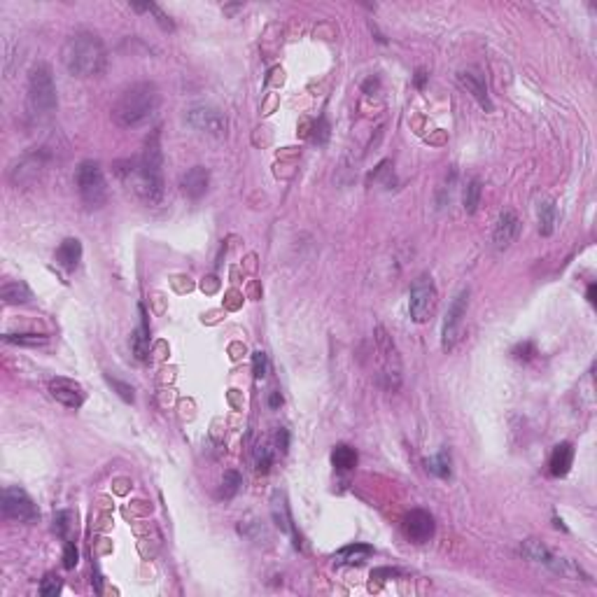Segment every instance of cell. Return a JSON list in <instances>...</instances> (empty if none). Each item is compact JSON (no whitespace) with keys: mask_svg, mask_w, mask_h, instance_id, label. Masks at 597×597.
I'll list each match as a JSON object with an SVG mask.
<instances>
[{"mask_svg":"<svg viewBox=\"0 0 597 597\" xmlns=\"http://www.w3.org/2000/svg\"><path fill=\"white\" fill-rule=\"evenodd\" d=\"M376 346L378 352H381L383 359V371H381V383L383 387L390 390V392H397L401 385V357L399 350L394 346L392 336L385 332V327H376Z\"/></svg>","mask_w":597,"mask_h":597,"instance_id":"cell-6","label":"cell"},{"mask_svg":"<svg viewBox=\"0 0 597 597\" xmlns=\"http://www.w3.org/2000/svg\"><path fill=\"white\" fill-rule=\"evenodd\" d=\"M78 563H80L78 548H75L73 541H66V548H63V567H66V570H75Z\"/></svg>","mask_w":597,"mask_h":597,"instance_id":"cell-37","label":"cell"},{"mask_svg":"<svg viewBox=\"0 0 597 597\" xmlns=\"http://www.w3.org/2000/svg\"><path fill=\"white\" fill-rule=\"evenodd\" d=\"M511 354H513V359H518V362H530V359L537 354V348H534V343H532V341H523V343H518V346L513 348Z\"/></svg>","mask_w":597,"mask_h":597,"instance_id":"cell-35","label":"cell"},{"mask_svg":"<svg viewBox=\"0 0 597 597\" xmlns=\"http://www.w3.org/2000/svg\"><path fill=\"white\" fill-rule=\"evenodd\" d=\"M313 140H315L317 145H324L329 140V124H327V120H324V117H320V120H317V124H315V128H313Z\"/></svg>","mask_w":597,"mask_h":597,"instance_id":"cell-38","label":"cell"},{"mask_svg":"<svg viewBox=\"0 0 597 597\" xmlns=\"http://www.w3.org/2000/svg\"><path fill=\"white\" fill-rule=\"evenodd\" d=\"M131 8H133L135 12H152V14L157 16V23H159V26L164 28V31H173V28H175L173 19H170V16L166 14V12H164V10L159 8V5H155V3H145V5H131Z\"/></svg>","mask_w":597,"mask_h":597,"instance_id":"cell-29","label":"cell"},{"mask_svg":"<svg viewBox=\"0 0 597 597\" xmlns=\"http://www.w3.org/2000/svg\"><path fill=\"white\" fill-rule=\"evenodd\" d=\"M115 173L120 180L126 182L128 187L145 201L147 205H157L164 199V175L147 170L140 159H124L115 164Z\"/></svg>","mask_w":597,"mask_h":597,"instance_id":"cell-3","label":"cell"},{"mask_svg":"<svg viewBox=\"0 0 597 597\" xmlns=\"http://www.w3.org/2000/svg\"><path fill=\"white\" fill-rule=\"evenodd\" d=\"M0 299L10 306L28 304V301L33 299V292L23 280H5L3 285H0Z\"/></svg>","mask_w":597,"mask_h":597,"instance_id":"cell-19","label":"cell"},{"mask_svg":"<svg viewBox=\"0 0 597 597\" xmlns=\"http://www.w3.org/2000/svg\"><path fill=\"white\" fill-rule=\"evenodd\" d=\"M401 528H404V534L409 537L411 541L425 543V541H429L431 537H434L436 523H434V516H431L429 511L413 509V511H409L404 516V523H401Z\"/></svg>","mask_w":597,"mask_h":597,"instance_id":"cell-11","label":"cell"},{"mask_svg":"<svg viewBox=\"0 0 597 597\" xmlns=\"http://www.w3.org/2000/svg\"><path fill=\"white\" fill-rule=\"evenodd\" d=\"M63 588V581L58 578L56 574H47L43 578V583H40V595L43 597H56L58 593H61Z\"/></svg>","mask_w":597,"mask_h":597,"instance_id":"cell-32","label":"cell"},{"mask_svg":"<svg viewBox=\"0 0 597 597\" xmlns=\"http://www.w3.org/2000/svg\"><path fill=\"white\" fill-rule=\"evenodd\" d=\"M520 551H523V555L528 560H532V563H539V565H548V563H551V558H553V553L537 539H528L523 543V548H520Z\"/></svg>","mask_w":597,"mask_h":597,"instance_id":"cell-24","label":"cell"},{"mask_svg":"<svg viewBox=\"0 0 597 597\" xmlns=\"http://www.w3.org/2000/svg\"><path fill=\"white\" fill-rule=\"evenodd\" d=\"M595 294H597V287L588 285V301H590V304H595Z\"/></svg>","mask_w":597,"mask_h":597,"instance_id":"cell-43","label":"cell"},{"mask_svg":"<svg viewBox=\"0 0 597 597\" xmlns=\"http://www.w3.org/2000/svg\"><path fill=\"white\" fill-rule=\"evenodd\" d=\"M427 78H429L427 70H425V68H418V70H416V87H418V89H425V82H427Z\"/></svg>","mask_w":597,"mask_h":597,"instance_id":"cell-40","label":"cell"},{"mask_svg":"<svg viewBox=\"0 0 597 597\" xmlns=\"http://www.w3.org/2000/svg\"><path fill=\"white\" fill-rule=\"evenodd\" d=\"M82 259V243L78 238H66L56 250V264L66 271H75Z\"/></svg>","mask_w":597,"mask_h":597,"instance_id":"cell-20","label":"cell"},{"mask_svg":"<svg viewBox=\"0 0 597 597\" xmlns=\"http://www.w3.org/2000/svg\"><path fill=\"white\" fill-rule=\"evenodd\" d=\"M159 105H161V93H159L157 85L138 82V85H131L120 93V98L112 105L110 115L117 126L138 128L157 115Z\"/></svg>","mask_w":597,"mask_h":597,"instance_id":"cell-1","label":"cell"},{"mask_svg":"<svg viewBox=\"0 0 597 597\" xmlns=\"http://www.w3.org/2000/svg\"><path fill=\"white\" fill-rule=\"evenodd\" d=\"M255 464H257V471H262V474H266V471L271 469V464H273V451H271L266 443H259V446H257Z\"/></svg>","mask_w":597,"mask_h":597,"instance_id":"cell-31","label":"cell"},{"mask_svg":"<svg viewBox=\"0 0 597 597\" xmlns=\"http://www.w3.org/2000/svg\"><path fill=\"white\" fill-rule=\"evenodd\" d=\"M240 486H243V478H240L238 471H227L222 478V488H220V497L222 499H234L238 495Z\"/></svg>","mask_w":597,"mask_h":597,"instance_id":"cell-28","label":"cell"},{"mask_svg":"<svg viewBox=\"0 0 597 597\" xmlns=\"http://www.w3.org/2000/svg\"><path fill=\"white\" fill-rule=\"evenodd\" d=\"M466 306H469V289H462L458 294L451 306H448V313L443 317V329H441V346L443 350H453L455 343L460 341L462 336V324H464V315H466Z\"/></svg>","mask_w":597,"mask_h":597,"instance_id":"cell-9","label":"cell"},{"mask_svg":"<svg viewBox=\"0 0 597 597\" xmlns=\"http://www.w3.org/2000/svg\"><path fill=\"white\" fill-rule=\"evenodd\" d=\"M138 311H140V327L131 336V348L135 359L147 362V357H150V324H147L145 306H138Z\"/></svg>","mask_w":597,"mask_h":597,"instance_id":"cell-18","label":"cell"},{"mask_svg":"<svg viewBox=\"0 0 597 597\" xmlns=\"http://www.w3.org/2000/svg\"><path fill=\"white\" fill-rule=\"evenodd\" d=\"M518 232H520L518 217L513 215V212L504 210L497 220V229H495V247H497V250H506V247L516 240Z\"/></svg>","mask_w":597,"mask_h":597,"instance_id":"cell-16","label":"cell"},{"mask_svg":"<svg viewBox=\"0 0 597 597\" xmlns=\"http://www.w3.org/2000/svg\"><path fill=\"white\" fill-rule=\"evenodd\" d=\"M275 446H278V451H280V453H287V448H289V434H287V429H278Z\"/></svg>","mask_w":597,"mask_h":597,"instance_id":"cell-39","label":"cell"},{"mask_svg":"<svg viewBox=\"0 0 597 597\" xmlns=\"http://www.w3.org/2000/svg\"><path fill=\"white\" fill-rule=\"evenodd\" d=\"M105 381L110 383V385H112V390H115V392L120 394V397H122L124 401H128V404H131V401L135 399V394H133V387L128 385V383L120 381V378H112L110 374L105 376Z\"/></svg>","mask_w":597,"mask_h":597,"instance_id":"cell-33","label":"cell"},{"mask_svg":"<svg viewBox=\"0 0 597 597\" xmlns=\"http://www.w3.org/2000/svg\"><path fill=\"white\" fill-rule=\"evenodd\" d=\"M357 451L350 448L348 443H339V446L332 451V464L336 466L339 471H350L357 466Z\"/></svg>","mask_w":597,"mask_h":597,"instance_id":"cell-22","label":"cell"},{"mask_svg":"<svg viewBox=\"0 0 597 597\" xmlns=\"http://www.w3.org/2000/svg\"><path fill=\"white\" fill-rule=\"evenodd\" d=\"M481 180H471L469 185L464 187V196H462V203H464V210L469 212V215H474V212L478 210V203H481Z\"/></svg>","mask_w":597,"mask_h":597,"instance_id":"cell-27","label":"cell"},{"mask_svg":"<svg viewBox=\"0 0 597 597\" xmlns=\"http://www.w3.org/2000/svg\"><path fill=\"white\" fill-rule=\"evenodd\" d=\"M45 164H47L45 152H31V155L21 157L19 161L10 168V180L14 182L16 187L33 185L40 177V173L45 170Z\"/></svg>","mask_w":597,"mask_h":597,"instance_id":"cell-12","label":"cell"},{"mask_svg":"<svg viewBox=\"0 0 597 597\" xmlns=\"http://www.w3.org/2000/svg\"><path fill=\"white\" fill-rule=\"evenodd\" d=\"M273 518H275V525L282 532L292 530V518H289V509L285 504V495H282V493L273 495Z\"/></svg>","mask_w":597,"mask_h":597,"instance_id":"cell-26","label":"cell"},{"mask_svg":"<svg viewBox=\"0 0 597 597\" xmlns=\"http://www.w3.org/2000/svg\"><path fill=\"white\" fill-rule=\"evenodd\" d=\"M78 192L82 196V203L89 210H98L108 201V185H105V175L98 161L87 159L78 168Z\"/></svg>","mask_w":597,"mask_h":597,"instance_id":"cell-5","label":"cell"},{"mask_svg":"<svg viewBox=\"0 0 597 597\" xmlns=\"http://www.w3.org/2000/svg\"><path fill=\"white\" fill-rule=\"evenodd\" d=\"M436 301H439V294H436V285L434 280H431V275L429 273L418 275L411 285V299H409L411 320L418 324L427 322L436 311Z\"/></svg>","mask_w":597,"mask_h":597,"instance_id":"cell-7","label":"cell"},{"mask_svg":"<svg viewBox=\"0 0 597 597\" xmlns=\"http://www.w3.org/2000/svg\"><path fill=\"white\" fill-rule=\"evenodd\" d=\"M61 61L73 78H98L105 70V47L98 35L93 33H75L66 40L61 49Z\"/></svg>","mask_w":597,"mask_h":597,"instance_id":"cell-2","label":"cell"},{"mask_svg":"<svg viewBox=\"0 0 597 597\" xmlns=\"http://www.w3.org/2000/svg\"><path fill=\"white\" fill-rule=\"evenodd\" d=\"M49 394L54 397L58 404H63L66 409H80L85 404V390L80 383L70 381V378L56 376L49 381Z\"/></svg>","mask_w":597,"mask_h":597,"instance_id":"cell-13","label":"cell"},{"mask_svg":"<svg viewBox=\"0 0 597 597\" xmlns=\"http://www.w3.org/2000/svg\"><path fill=\"white\" fill-rule=\"evenodd\" d=\"M280 404H282L280 392H271V397H269V406H271V409H278Z\"/></svg>","mask_w":597,"mask_h":597,"instance_id":"cell-42","label":"cell"},{"mask_svg":"<svg viewBox=\"0 0 597 597\" xmlns=\"http://www.w3.org/2000/svg\"><path fill=\"white\" fill-rule=\"evenodd\" d=\"M572 462H574V446L572 443H558L553 448V455H551V476L555 478H563L570 474L572 469Z\"/></svg>","mask_w":597,"mask_h":597,"instance_id":"cell-17","label":"cell"},{"mask_svg":"<svg viewBox=\"0 0 597 597\" xmlns=\"http://www.w3.org/2000/svg\"><path fill=\"white\" fill-rule=\"evenodd\" d=\"M187 124L196 128V131L212 135V138L227 135V117H224L222 110L210 108V105H196V108L189 110Z\"/></svg>","mask_w":597,"mask_h":597,"instance_id":"cell-10","label":"cell"},{"mask_svg":"<svg viewBox=\"0 0 597 597\" xmlns=\"http://www.w3.org/2000/svg\"><path fill=\"white\" fill-rule=\"evenodd\" d=\"M3 516L8 520H16V523H38L40 511L35 506V502L31 499V495L26 490L10 486L3 490Z\"/></svg>","mask_w":597,"mask_h":597,"instance_id":"cell-8","label":"cell"},{"mask_svg":"<svg viewBox=\"0 0 597 597\" xmlns=\"http://www.w3.org/2000/svg\"><path fill=\"white\" fill-rule=\"evenodd\" d=\"M210 187V170L203 166H194L189 168L180 180V189L187 199H201Z\"/></svg>","mask_w":597,"mask_h":597,"instance_id":"cell-14","label":"cell"},{"mask_svg":"<svg viewBox=\"0 0 597 597\" xmlns=\"http://www.w3.org/2000/svg\"><path fill=\"white\" fill-rule=\"evenodd\" d=\"M458 82L462 85L466 91L474 96V100L478 105H481L483 110H493V103H490V96H488V89H486V82H483V78L478 73H474V70H462V73L458 75Z\"/></svg>","mask_w":597,"mask_h":597,"instance_id":"cell-15","label":"cell"},{"mask_svg":"<svg viewBox=\"0 0 597 597\" xmlns=\"http://www.w3.org/2000/svg\"><path fill=\"white\" fill-rule=\"evenodd\" d=\"M269 371V357H266L264 350H255L252 352V374H255L257 381H262Z\"/></svg>","mask_w":597,"mask_h":597,"instance_id":"cell-34","label":"cell"},{"mask_svg":"<svg viewBox=\"0 0 597 597\" xmlns=\"http://www.w3.org/2000/svg\"><path fill=\"white\" fill-rule=\"evenodd\" d=\"M56 110V87L47 63H38L28 75V112L35 120H45Z\"/></svg>","mask_w":597,"mask_h":597,"instance_id":"cell-4","label":"cell"},{"mask_svg":"<svg viewBox=\"0 0 597 597\" xmlns=\"http://www.w3.org/2000/svg\"><path fill=\"white\" fill-rule=\"evenodd\" d=\"M374 91H378V78H369L364 82V93H374Z\"/></svg>","mask_w":597,"mask_h":597,"instance_id":"cell-41","label":"cell"},{"mask_svg":"<svg viewBox=\"0 0 597 597\" xmlns=\"http://www.w3.org/2000/svg\"><path fill=\"white\" fill-rule=\"evenodd\" d=\"M5 343H14V346H28V348H35V346H45L47 343V336L45 334H5L3 336Z\"/></svg>","mask_w":597,"mask_h":597,"instance_id":"cell-30","label":"cell"},{"mask_svg":"<svg viewBox=\"0 0 597 597\" xmlns=\"http://www.w3.org/2000/svg\"><path fill=\"white\" fill-rule=\"evenodd\" d=\"M451 453H448V448H441L439 453L434 455V458L425 460V466H427L429 474L439 476V478H451L453 474V466H451Z\"/></svg>","mask_w":597,"mask_h":597,"instance_id":"cell-23","label":"cell"},{"mask_svg":"<svg viewBox=\"0 0 597 597\" xmlns=\"http://www.w3.org/2000/svg\"><path fill=\"white\" fill-rule=\"evenodd\" d=\"M555 222H558V208H555V203H551V201H546V203H541V208H539L541 236H551L553 229H555Z\"/></svg>","mask_w":597,"mask_h":597,"instance_id":"cell-25","label":"cell"},{"mask_svg":"<svg viewBox=\"0 0 597 597\" xmlns=\"http://www.w3.org/2000/svg\"><path fill=\"white\" fill-rule=\"evenodd\" d=\"M70 520H73V513L70 511H58L56 518H54V530L58 537H68V530H70Z\"/></svg>","mask_w":597,"mask_h":597,"instance_id":"cell-36","label":"cell"},{"mask_svg":"<svg viewBox=\"0 0 597 597\" xmlns=\"http://www.w3.org/2000/svg\"><path fill=\"white\" fill-rule=\"evenodd\" d=\"M369 555H374V548L366 546V543H350V546H343L339 553H336V563L343 565H359L364 563Z\"/></svg>","mask_w":597,"mask_h":597,"instance_id":"cell-21","label":"cell"}]
</instances>
